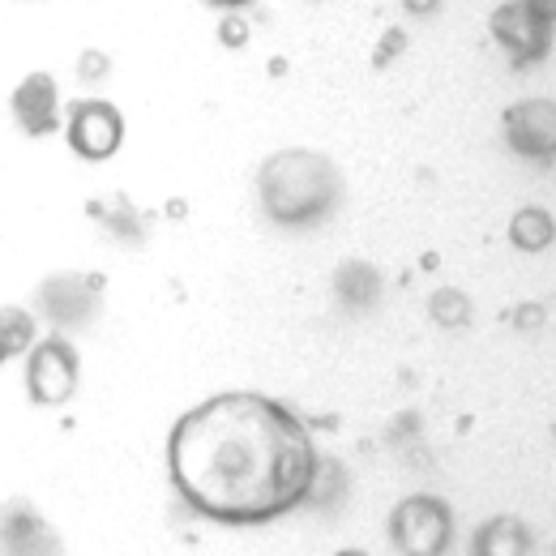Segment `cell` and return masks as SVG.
<instances>
[{"instance_id":"12","label":"cell","mask_w":556,"mask_h":556,"mask_svg":"<svg viewBox=\"0 0 556 556\" xmlns=\"http://www.w3.org/2000/svg\"><path fill=\"white\" fill-rule=\"evenodd\" d=\"M30 348H35V317H30L26 308L4 304V308H0V364Z\"/></svg>"},{"instance_id":"9","label":"cell","mask_w":556,"mask_h":556,"mask_svg":"<svg viewBox=\"0 0 556 556\" xmlns=\"http://www.w3.org/2000/svg\"><path fill=\"white\" fill-rule=\"evenodd\" d=\"M39 308L56 321V326H81L94 313V282L81 275H56L39 287Z\"/></svg>"},{"instance_id":"11","label":"cell","mask_w":556,"mask_h":556,"mask_svg":"<svg viewBox=\"0 0 556 556\" xmlns=\"http://www.w3.org/2000/svg\"><path fill=\"white\" fill-rule=\"evenodd\" d=\"M553 214L540 206H527L514 214V223H509V240L518 244V249H527V253H540V249H548L553 244Z\"/></svg>"},{"instance_id":"4","label":"cell","mask_w":556,"mask_h":556,"mask_svg":"<svg viewBox=\"0 0 556 556\" xmlns=\"http://www.w3.org/2000/svg\"><path fill=\"white\" fill-rule=\"evenodd\" d=\"M73 390H77V351L70 339L56 334L35 343L26 359V394L39 407H61L73 399Z\"/></svg>"},{"instance_id":"7","label":"cell","mask_w":556,"mask_h":556,"mask_svg":"<svg viewBox=\"0 0 556 556\" xmlns=\"http://www.w3.org/2000/svg\"><path fill=\"white\" fill-rule=\"evenodd\" d=\"M492 35L514 56V65H531V61L548 56V43H553V26H540L522 9V0H509V4H501L492 13Z\"/></svg>"},{"instance_id":"6","label":"cell","mask_w":556,"mask_h":556,"mask_svg":"<svg viewBox=\"0 0 556 556\" xmlns=\"http://www.w3.org/2000/svg\"><path fill=\"white\" fill-rule=\"evenodd\" d=\"M13 121L22 125V134L30 138H48L61 129V90L52 73H26L9 99Z\"/></svg>"},{"instance_id":"5","label":"cell","mask_w":556,"mask_h":556,"mask_svg":"<svg viewBox=\"0 0 556 556\" xmlns=\"http://www.w3.org/2000/svg\"><path fill=\"white\" fill-rule=\"evenodd\" d=\"M65 134H70V146L81 159L103 163V159H112V154L121 150V141H125V116H121L112 103H103V99H81V103L70 108Z\"/></svg>"},{"instance_id":"1","label":"cell","mask_w":556,"mask_h":556,"mask_svg":"<svg viewBox=\"0 0 556 556\" xmlns=\"http://www.w3.org/2000/svg\"><path fill=\"white\" fill-rule=\"evenodd\" d=\"M317 445L304 419L266 394H214L176 419L167 476L176 496L218 527H266L317 488Z\"/></svg>"},{"instance_id":"14","label":"cell","mask_w":556,"mask_h":556,"mask_svg":"<svg viewBox=\"0 0 556 556\" xmlns=\"http://www.w3.org/2000/svg\"><path fill=\"white\" fill-rule=\"evenodd\" d=\"M428 308H432V321H437V326H463V321L471 317V300H467L463 291H454V287L437 291V295L428 300Z\"/></svg>"},{"instance_id":"10","label":"cell","mask_w":556,"mask_h":556,"mask_svg":"<svg viewBox=\"0 0 556 556\" xmlns=\"http://www.w3.org/2000/svg\"><path fill=\"white\" fill-rule=\"evenodd\" d=\"M334 291H339V300L348 304V308H368L377 295H381V278L372 266H364V262H351L339 270L334 278Z\"/></svg>"},{"instance_id":"19","label":"cell","mask_w":556,"mask_h":556,"mask_svg":"<svg viewBox=\"0 0 556 556\" xmlns=\"http://www.w3.org/2000/svg\"><path fill=\"white\" fill-rule=\"evenodd\" d=\"M540 321V304H527V313L518 317V326H535Z\"/></svg>"},{"instance_id":"16","label":"cell","mask_w":556,"mask_h":556,"mask_svg":"<svg viewBox=\"0 0 556 556\" xmlns=\"http://www.w3.org/2000/svg\"><path fill=\"white\" fill-rule=\"evenodd\" d=\"M403 9H407V13H437L441 0H403Z\"/></svg>"},{"instance_id":"17","label":"cell","mask_w":556,"mask_h":556,"mask_svg":"<svg viewBox=\"0 0 556 556\" xmlns=\"http://www.w3.org/2000/svg\"><path fill=\"white\" fill-rule=\"evenodd\" d=\"M223 39H227V43H244V39H249L244 22H240V26H236V22H227V26H223Z\"/></svg>"},{"instance_id":"3","label":"cell","mask_w":556,"mask_h":556,"mask_svg":"<svg viewBox=\"0 0 556 556\" xmlns=\"http://www.w3.org/2000/svg\"><path fill=\"white\" fill-rule=\"evenodd\" d=\"M450 535H454V518H450V505L437 496H407L390 518V540L399 553H445Z\"/></svg>"},{"instance_id":"15","label":"cell","mask_w":556,"mask_h":556,"mask_svg":"<svg viewBox=\"0 0 556 556\" xmlns=\"http://www.w3.org/2000/svg\"><path fill=\"white\" fill-rule=\"evenodd\" d=\"M522 9H527L540 26H553V0H522Z\"/></svg>"},{"instance_id":"2","label":"cell","mask_w":556,"mask_h":556,"mask_svg":"<svg viewBox=\"0 0 556 556\" xmlns=\"http://www.w3.org/2000/svg\"><path fill=\"white\" fill-rule=\"evenodd\" d=\"M257 202L275 227L308 231L343 206V176L317 150H278L257 172Z\"/></svg>"},{"instance_id":"18","label":"cell","mask_w":556,"mask_h":556,"mask_svg":"<svg viewBox=\"0 0 556 556\" xmlns=\"http://www.w3.org/2000/svg\"><path fill=\"white\" fill-rule=\"evenodd\" d=\"M206 4H214V9H227V13H231V9H249L253 0H206Z\"/></svg>"},{"instance_id":"8","label":"cell","mask_w":556,"mask_h":556,"mask_svg":"<svg viewBox=\"0 0 556 556\" xmlns=\"http://www.w3.org/2000/svg\"><path fill=\"white\" fill-rule=\"evenodd\" d=\"M505 138L527 159H553L556 150V112L553 99H527L505 112Z\"/></svg>"},{"instance_id":"13","label":"cell","mask_w":556,"mask_h":556,"mask_svg":"<svg viewBox=\"0 0 556 556\" xmlns=\"http://www.w3.org/2000/svg\"><path fill=\"white\" fill-rule=\"evenodd\" d=\"M531 540L514 518H496L476 535V553H527Z\"/></svg>"}]
</instances>
